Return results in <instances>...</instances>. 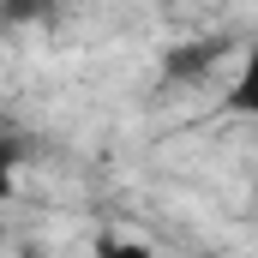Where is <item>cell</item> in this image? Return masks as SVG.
Masks as SVG:
<instances>
[{"mask_svg": "<svg viewBox=\"0 0 258 258\" xmlns=\"http://www.w3.org/2000/svg\"><path fill=\"white\" fill-rule=\"evenodd\" d=\"M228 108H234V114H246V120H258V42L246 48V60L234 66V84H228Z\"/></svg>", "mask_w": 258, "mask_h": 258, "instance_id": "cell-1", "label": "cell"}, {"mask_svg": "<svg viewBox=\"0 0 258 258\" xmlns=\"http://www.w3.org/2000/svg\"><path fill=\"white\" fill-rule=\"evenodd\" d=\"M24 258H42V252H24Z\"/></svg>", "mask_w": 258, "mask_h": 258, "instance_id": "cell-4", "label": "cell"}, {"mask_svg": "<svg viewBox=\"0 0 258 258\" xmlns=\"http://www.w3.org/2000/svg\"><path fill=\"white\" fill-rule=\"evenodd\" d=\"M12 162H18V150L0 144V198H12Z\"/></svg>", "mask_w": 258, "mask_h": 258, "instance_id": "cell-2", "label": "cell"}, {"mask_svg": "<svg viewBox=\"0 0 258 258\" xmlns=\"http://www.w3.org/2000/svg\"><path fill=\"white\" fill-rule=\"evenodd\" d=\"M102 258H150V252L132 246V240H102Z\"/></svg>", "mask_w": 258, "mask_h": 258, "instance_id": "cell-3", "label": "cell"}]
</instances>
